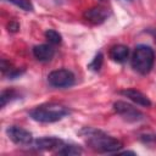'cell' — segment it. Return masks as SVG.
<instances>
[{"label":"cell","instance_id":"277c9868","mask_svg":"<svg viewBox=\"0 0 156 156\" xmlns=\"http://www.w3.org/2000/svg\"><path fill=\"white\" fill-rule=\"evenodd\" d=\"M48 82L54 88H69L74 84V74L68 69H56L49 73Z\"/></svg>","mask_w":156,"mask_h":156},{"label":"cell","instance_id":"5bb4252c","mask_svg":"<svg viewBox=\"0 0 156 156\" xmlns=\"http://www.w3.org/2000/svg\"><path fill=\"white\" fill-rule=\"evenodd\" d=\"M45 37L49 40V43H51V44H60L62 40L61 34L58 32H56L55 29H48L45 32Z\"/></svg>","mask_w":156,"mask_h":156},{"label":"cell","instance_id":"3957f363","mask_svg":"<svg viewBox=\"0 0 156 156\" xmlns=\"http://www.w3.org/2000/svg\"><path fill=\"white\" fill-rule=\"evenodd\" d=\"M154 61H155L154 50L147 45H138L134 49L130 60L133 69L140 74H147L154 66Z\"/></svg>","mask_w":156,"mask_h":156},{"label":"cell","instance_id":"7a4b0ae2","mask_svg":"<svg viewBox=\"0 0 156 156\" xmlns=\"http://www.w3.org/2000/svg\"><path fill=\"white\" fill-rule=\"evenodd\" d=\"M69 113V110L58 104H44L37 106L29 112V117L37 122L52 123L62 119Z\"/></svg>","mask_w":156,"mask_h":156},{"label":"cell","instance_id":"ba28073f","mask_svg":"<svg viewBox=\"0 0 156 156\" xmlns=\"http://www.w3.org/2000/svg\"><path fill=\"white\" fill-rule=\"evenodd\" d=\"M121 94L127 96L129 100H132L136 105H140V106H144V107H150L151 106L150 99L136 89H126V90H122Z\"/></svg>","mask_w":156,"mask_h":156},{"label":"cell","instance_id":"9a60e30c","mask_svg":"<svg viewBox=\"0 0 156 156\" xmlns=\"http://www.w3.org/2000/svg\"><path fill=\"white\" fill-rule=\"evenodd\" d=\"M6 1L16 5L17 7H20V9L24 10V11H33V9H34L29 0H6Z\"/></svg>","mask_w":156,"mask_h":156},{"label":"cell","instance_id":"30bf717a","mask_svg":"<svg viewBox=\"0 0 156 156\" xmlns=\"http://www.w3.org/2000/svg\"><path fill=\"white\" fill-rule=\"evenodd\" d=\"M62 146V140L56 136H43L34 140V147L37 150H52Z\"/></svg>","mask_w":156,"mask_h":156},{"label":"cell","instance_id":"6da1fadb","mask_svg":"<svg viewBox=\"0 0 156 156\" xmlns=\"http://www.w3.org/2000/svg\"><path fill=\"white\" fill-rule=\"evenodd\" d=\"M80 134L87 138L88 145L98 152H117L122 147V143L119 140L102 133L101 130L84 128Z\"/></svg>","mask_w":156,"mask_h":156},{"label":"cell","instance_id":"9c48e42d","mask_svg":"<svg viewBox=\"0 0 156 156\" xmlns=\"http://www.w3.org/2000/svg\"><path fill=\"white\" fill-rule=\"evenodd\" d=\"M33 55L37 60L46 62L50 61L55 55V49L49 44H40L33 48Z\"/></svg>","mask_w":156,"mask_h":156},{"label":"cell","instance_id":"e0dca14e","mask_svg":"<svg viewBox=\"0 0 156 156\" xmlns=\"http://www.w3.org/2000/svg\"><path fill=\"white\" fill-rule=\"evenodd\" d=\"M7 29H9V32L15 33V32H17V30L20 29V24H18L16 21H11V22L7 24Z\"/></svg>","mask_w":156,"mask_h":156},{"label":"cell","instance_id":"52a82bcc","mask_svg":"<svg viewBox=\"0 0 156 156\" xmlns=\"http://www.w3.org/2000/svg\"><path fill=\"white\" fill-rule=\"evenodd\" d=\"M107 16H108V10L106 7H102V6L91 7L84 12V18L91 23H95V24L102 23L107 18Z\"/></svg>","mask_w":156,"mask_h":156},{"label":"cell","instance_id":"2e32d148","mask_svg":"<svg viewBox=\"0 0 156 156\" xmlns=\"http://www.w3.org/2000/svg\"><path fill=\"white\" fill-rule=\"evenodd\" d=\"M102 61H104V56H102V54L101 52H99L95 57H94V60L89 63V68L90 69H93V71H99L100 68H101V66H102Z\"/></svg>","mask_w":156,"mask_h":156},{"label":"cell","instance_id":"8992f818","mask_svg":"<svg viewBox=\"0 0 156 156\" xmlns=\"http://www.w3.org/2000/svg\"><path fill=\"white\" fill-rule=\"evenodd\" d=\"M6 134L17 145H29L33 140V136L28 130H26L21 127H17V126L9 127L6 129Z\"/></svg>","mask_w":156,"mask_h":156},{"label":"cell","instance_id":"7c38bea8","mask_svg":"<svg viewBox=\"0 0 156 156\" xmlns=\"http://www.w3.org/2000/svg\"><path fill=\"white\" fill-rule=\"evenodd\" d=\"M83 152L82 147L77 145H62V147L57 151L58 155H65V156H76L80 155Z\"/></svg>","mask_w":156,"mask_h":156},{"label":"cell","instance_id":"4fadbf2b","mask_svg":"<svg viewBox=\"0 0 156 156\" xmlns=\"http://www.w3.org/2000/svg\"><path fill=\"white\" fill-rule=\"evenodd\" d=\"M18 96V93L13 89H7V90H4L1 94H0V105L1 107H5L7 102L12 101L13 99H16Z\"/></svg>","mask_w":156,"mask_h":156},{"label":"cell","instance_id":"8fae6325","mask_svg":"<svg viewBox=\"0 0 156 156\" xmlns=\"http://www.w3.org/2000/svg\"><path fill=\"white\" fill-rule=\"evenodd\" d=\"M129 49L126 45H115L110 50V57L116 62H124L128 58Z\"/></svg>","mask_w":156,"mask_h":156},{"label":"cell","instance_id":"5b68a950","mask_svg":"<svg viewBox=\"0 0 156 156\" xmlns=\"http://www.w3.org/2000/svg\"><path fill=\"white\" fill-rule=\"evenodd\" d=\"M113 108L119 116H122L128 122H139V121L144 119V115L138 108H135L133 105H130L128 102L116 101L113 104Z\"/></svg>","mask_w":156,"mask_h":156}]
</instances>
